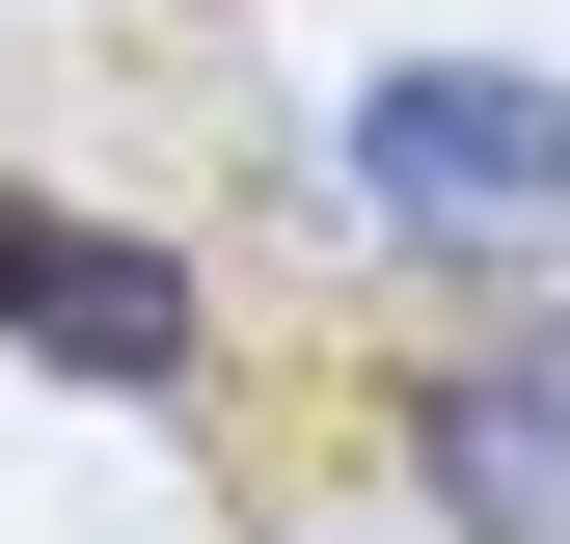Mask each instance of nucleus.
<instances>
[{"label": "nucleus", "mask_w": 570, "mask_h": 544, "mask_svg": "<svg viewBox=\"0 0 570 544\" xmlns=\"http://www.w3.org/2000/svg\"><path fill=\"white\" fill-rule=\"evenodd\" d=\"M353 191L435 245H570V82H517V55H381L353 82Z\"/></svg>", "instance_id": "nucleus-1"}, {"label": "nucleus", "mask_w": 570, "mask_h": 544, "mask_svg": "<svg viewBox=\"0 0 570 544\" xmlns=\"http://www.w3.org/2000/svg\"><path fill=\"white\" fill-rule=\"evenodd\" d=\"M0 354L190 408V272H164V245H109V218H55V191H0Z\"/></svg>", "instance_id": "nucleus-2"}, {"label": "nucleus", "mask_w": 570, "mask_h": 544, "mask_svg": "<svg viewBox=\"0 0 570 544\" xmlns=\"http://www.w3.org/2000/svg\"><path fill=\"white\" fill-rule=\"evenodd\" d=\"M407 463L462 490V544H570V381L543 354H462L435 408H407Z\"/></svg>", "instance_id": "nucleus-3"}]
</instances>
